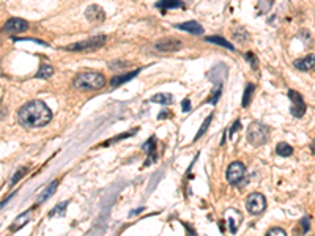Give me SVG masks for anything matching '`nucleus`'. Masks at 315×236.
Returning a JSON list of instances; mask_svg holds the SVG:
<instances>
[{
  "label": "nucleus",
  "mask_w": 315,
  "mask_h": 236,
  "mask_svg": "<svg viewBox=\"0 0 315 236\" xmlns=\"http://www.w3.org/2000/svg\"><path fill=\"white\" fill-rule=\"evenodd\" d=\"M220 92H222V84H216V90L213 92V94H211L213 98H210V99H208V103H211V104H214V103H216V101H218V98L220 96Z\"/></svg>",
  "instance_id": "nucleus-26"
},
{
  "label": "nucleus",
  "mask_w": 315,
  "mask_h": 236,
  "mask_svg": "<svg viewBox=\"0 0 315 236\" xmlns=\"http://www.w3.org/2000/svg\"><path fill=\"white\" fill-rule=\"evenodd\" d=\"M85 17H87L90 22H98V24H101V22L104 21L106 13H104V10L101 8L99 5H90V6L87 8V11H85Z\"/></svg>",
  "instance_id": "nucleus-10"
},
{
  "label": "nucleus",
  "mask_w": 315,
  "mask_h": 236,
  "mask_svg": "<svg viewBox=\"0 0 315 236\" xmlns=\"http://www.w3.org/2000/svg\"><path fill=\"white\" fill-rule=\"evenodd\" d=\"M139 71H141V69H136V71L128 73V74H125V76H117V78H113V79L110 80V87H112V88H115V87H118V85L125 84V82H128L129 79L134 78V76H137Z\"/></svg>",
  "instance_id": "nucleus-17"
},
{
  "label": "nucleus",
  "mask_w": 315,
  "mask_h": 236,
  "mask_svg": "<svg viewBox=\"0 0 315 236\" xmlns=\"http://www.w3.org/2000/svg\"><path fill=\"white\" fill-rule=\"evenodd\" d=\"M288 98L290 101H292V109H290V112H292V115L293 117H302L306 113V103L302 101L301 98V94L299 93H296L295 90H290L288 92Z\"/></svg>",
  "instance_id": "nucleus-7"
},
{
  "label": "nucleus",
  "mask_w": 315,
  "mask_h": 236,
  "mask_svg": "<svg viewBox=\"0 0 315 236\" xmlns=\"http://www.w3.org/2000/svg\"><path fill=\"white\" fill-rule=\"evenodd\" d=\"M30 218H32V209L22 213L21 216H17V218L15 219V222H13V225H11L10 230L11 232H17L19 228H22L24 225H27V222H30Z\"/></svg>",
  "instance_id": "nucleus-15"
},
{
  "label": "nucleus",
  "mask_w": 315,
  "mask_h": 236,
  "mask_svg": "<svg viewBox=\"0 0 315 236\" xmlns=\"http://www.w3.org/2000/svg\"><path fill=\"white\" fill-rule=\"evenodd\" d=\"M27 170H29L27 167H22L21 170H17V173H16L15 176H13V180H11V184H16V183H17V180H21V178H22V176H24L25 173H27Z\"/></svg>",
  "instance_id": "nucleus-27"
},
{
  "label": "nucleus",
  "mask_w": 315,
  "mask_h": 236,
  "mask_svg": "<svg viewBox=\"0 0 315 236\" xmlns=\"http://www.w3.org/2000/svg\"><path fill=\"white\" fill-rule=\"evenodd\" d=\"M252 93H254V85L248 84V87H246V90H244V96H243V107L249 106L251 98H252Z\"/></svg>",
  "instance_id": "nucleus-23"
},
{
  "label": "nucleus",
  "mask_w": 315,
  "mask_h": 236,
  "mask_svg": "<svg viewBox=\"0 0 315 236\" xmlns=\"http://www.w3.org/2000/svg\"><path fill=\"white\" fill-rule=\"evenodd\" d=\"M269 137V127L267 125L260 123V121H254L248 127V140L251 145L254 146H262L267 143Z\"/></svg>",
  "instance_id": "nucleus-3"
},
{
  "label": "nucleus",
  "mask_w": 315,
  "mask_h": 236,
  "mask_svg": "<svg viewBox=\"0 0 315 236\" xmlns=\"http://www.w3.org/2000/svg\"><path fill=\"white\" fill-rule=\"evenodd\" d=\"M301 224H302V232L306 233V232L309 230V219H307V218H304V219L301 220Z\"/></svg>",
  "instance_id": "nucleus-30"
},
{
  "label": "nucleus",
  "mask_w": 315,
  "mask_h": 236,
  "mask_svg": "<svg viewBox=\"0 0 315 236\" xmlns=\"http://www.w3.org/2000/svg\"><path fill=\"white\" fill-rule=\"evenodd\" d=\"M156 8H159L162 13L167 10H175V8L185 10V2H181V0H159V2L156 3Z\"/></svg>",
  "instance_id": "nucleus-12"
},
{
  "label": "nucleus",
  "mask_w": 315,
  "mask_h": 236,
  "mask_svg": "<svg viewBox=\"0 0 315 236\" xmlns=\"http://www.w3.org/2000/svg\"><path fill=\"white\" fill-rule=\"evenodd\" d=\"M295 66L299 69V71H312L314 66H315V60H314V55H307V57H302V59L296 60L295 62Z\"/></svg>",
  "instance_id": "nucleus-13"
},
{
  "label": "nucleus",
  "mask_w": 315,
  "mask_h": 236,
  "mask_svg": "<svg viewBox=\"0 0 315 236\" xmlns=\"http://www.w3.org/2000/svg\"><path fill=\"white\" fill-rule=\"evenodd\" d=\"M206 41H210V43H216V44H219V46H224L225 49H229V50H235V47H233L229 41H225L224 38H219V36H210V38H206Z\"/></svg>",
  "instance_id": "nucleus-21"
},
{
  "label": "nucleus",
  "mask_w": 315,
  "mask_h": 236,
  "mask_svg": "<svg viewBox=\"0 0 315 236\" xmlns=\"http://www.w3.org/2000/svg\"><path fill=\"white\" fill-rule=\"evenodd\" d=\"M74 88L82 92H88V90H99L106 85V78L99 73H93V71H87V73H80L74 78L73 80Z\"/></svg>",
  "instance_id": "nucleus-2"
},
{
  "label": "nucleus",
  "mask_w": 315,
  "mask_h": 236,
  "mask_svg": "<svg viewBox=\"0 0 315 236\" xmlns=\"http://www.w3.org/2000/svg\"><path fill=\"white\" fill-rule=\"evenodd\" d=\"M176 29L189 31V33H192V35H202V33H204V27H202V25L197 24L195 21H189V22H185V24H178V25H176Z\"/></svg>",
  "instance_id": "nucleus-14"
},
{
  "label": "nucleus",
  "mask_w": 315,
  "mask_h": 236,
  "mask_svg": "<svg viewBox=\"0 0 315 236\" xmlns=\"http://www.w3.org/2000/svg\"><path fill=\"white\" fill-rule=\"evenodd\" d=\"M151 101H153V103H158V104H172L173 98L170 93H158L151 98Z\"/></svg>",
  "instance_id": "nucleus-19"
},
{
  "label": "nucleus",
  "mask_w": 315,
  "mask_h": 236,
  "mask_svg": "<svg viewBox=\"0 0 315 236\" xmlns=\"http://www.w3.org/2000/svg\"><path fill=\"white\" fill-rule=\"evenodd\" d=\"M183 43L180 40H173V38H166V40H161L155 44L156 50H161V52H172V50H178L181 49Z\"/></svg>",
  "instance_id": "nucleus-9"
},
{
  "label": "nucleus",
  "mask_w": 315,
  "mask_h": 236,
  "mask_svg": "<svg viewBox=\"0 0 315 236\" xmlns=\"http://www.w3.org/2000/svg\"><path fill=\"white\" fill-rule=\"evenodd\" d=\"M225 220L229 222V225H230V233H235L238 230V225H239V222H241V214L238 213V209H229V211L225 213Z\"/></svg>",
  "instance_id": "nucleus-11"
},
{
  "label": "nucleus",
  "mask_w": 315,
  "mask_h": 236,
  "mask_svg": "<svg viewBox=\"0 0 315 236\" xmlns=\"http://www.w3.org/2000/svg\"><path fill=\"white\" fill-rule=\"evenodd\" d=\"M211 120H213V113H211V115H210V117H208V118H206V120L204 121V125H202V127H200V129H199L197 136H195V139H194V140H199V139H200L202 136H204V134H205V131L208 129V126H210V123H211Z\"/></svg>",
  "instance_id": "nucleus-25"
},
{
  "label": "nucleus",
  "mask_w": 315,
  "mask_h": 236,
  "mask_svg": "<svg viewBox=\"0 0 315 236\" xmlns=\"http://www.w3.org/2000/svg\"><path fill=\"white\" fill-rule=\"evenodd\" d=\"M238 127H239V121H236L235 126H232V129H230V136H232V137H233V132H235Z\"/></svg>",
  "instance_id": "nucleus-31"
},
{
  "label": "nucleus",
  "mask_w": 315,
  "mask_h": 236,
  "mask_svg": "<svg viewBox=\"0 0 315 236\" xmlns=\"http://www.w3.org/2000/svg\"><path fill=\"white\" fill-rule=\"evenodd\" d=\"M246 208H248V211L251 214H260L263 213V209L267 208V200H265V197L258 192H254L248 197V200H246Z\"/></svg>",
  "instance_id": "nucleus-5"
},
{
  "label": "nucleus",
  "mask_w": 315,
  "mask_h": 236,
  "mask_svg": "<svg viewBox=\"0 0 315 236\" xmlns=\"http://www.w3.org/2000/svg\"><path fill=\"white\" fill-rule=\"evenodd\" d=\"M267 235L268 236H271V235H273V236H285V232H284L282 228H271Z\"/></svg>",
  "instance_id": "nucleus-28"
},
{
  "label": "nucleus",
  "mask_w": 315,
  "mask_h": 236,
  "mask_svg": "<svg viewBox=\"0 0 315 236\" xmlns=\"http://www.w3.org/2000/svg\"><path fill=\"white\" fill-rule=\"evenodd\" d=\"M25 30H29V22L24 21V19H17V17L10 19V21H6V24L3 25V31L10 35L22 33Z\"/></svg>",
  "instance_id": "nucleus-8"
},
{
  "label": "nucleus",
  "mask_w": 315,
  "mask_h": 236,
  "mask_svg": "<svg viewBox=\"0 0 315 236\" xmlns=\"http://www.w3.org/2000/svg\"><path fill=\"white\" fill-rule=\"evenodd\" d=\"M227 180L232 184H238L239 181L243 180L244 175H246V167L243 162L239 161H235L229 165V169H227Z\"/></svg>",
  "instance_id": "nucleus-6"
},
{
  "label": "nucleus",
  "mask_w": 315,
  "mask_h": 236,
  "mask_svg": "<svg viewBox=\"0 0 315 236\" xmlns=\"http://www.w3.org/2000/svg\"><path fill=\"white\" fill-rule=\"evenodd\" d=\"M3 205H5V202H2V203H0V208H2Z\"/></svg>",
  "instance_id": "nucleus-32"
},
{
  "label": "nucleus",
  "mask_w": 315,
  "mask_h": 236,
  "mask_svg": "<svg viewBox=\"0 0 315 236\" xmlns=\"http://www.w3.org/2000/svg\"><path fill=\"white\" fill-rule=\"evenodd\" d=\"M57 184H59V181H52L49 184V186L43 190V192L40 194V197H38V203H43V202H46L49 197H52L54 192H55V189H57Z\"/></svg>",
  "instance_id": "nucleus-18"
},
{
  "label": "nucleus",
  "mask_w": 315,
  "mask_h": 236,
  "mask_svg": "<svg viewBox=\"0 0 315 236\" xmlns=\"http://www.w3.org/2000/svg\"><path fill=\"white\" fill-rule=\"evenodd\" d=\"M106 43V36H94L90 38V40H85V41H80V43H74V44H69L65 49L66 50H71V52H79V50H94L101 46H104Z\"/></svg>",
  "instance_id": "nucleus-4"
},
{
  "label": "nucleus",
  "mask_w": 315,
  "mask_h": 236,
  "mask_svg": "<svg viewBox=\"0 0 315 236\" xmlns=\"http://www.w3.org/2000/svg\"><path fill=\"white\" fill-rule=\"evenodd\" d=\"M52 118V112L43 101H30L19 109L17 120L25 127H41Z\"/></svg>",
  "instance_id": "nucleus-1"
},
{
  "label": "nucleus",
  "mask_w": 315,
  "mask_h": 236,
  "mask_svg": "<svg viewBox=\"0 0 315 236\" xmlns=\"http://www.w3.org/2000/svg\"><path fill=\"white\" fill-rule=\"evenodd\" d=\"M181 107H183V110H185V112H189V110H191V104H189V99H185V101H183V103H181Z\"/></svg>",
  "instance_id": "nucleus-29"
},
{
  "label": "nucleus",
  "mask_w": 315,
  "mask_h": 236,
  "mask_svg": "<svg viewBox=\"0 0 315 236\" xmlns=\"http://www.w3.org/2000/svg\"><path fill=\"white\" fill-rule=\"evenodd\" d=\"M276 153L279 156H284V157H287V156H292L293 155V148L292 146H290L288 143H279L276 146Z\"/></svg>",
  "instance_id": "nucleus-20"
},
{
  "label": "nucleus",
  "mask_w": 315,
  "mask_h": 236,
  "mask_svg": "<svg viewBox=\"0 0 315 236\" xmlns=\"http://www.w3.org/2000/svg\"><path fill=\"white\" fill-rule=\"evenodd\" d=\"M52 74H54V68H52V66H50V65H43V66L40 68V71H38L36 78H40V79H47V78H50Z\"/></svg>",
  "instance_id": "nucleus-22"
},
{
  "label": "nucleus",
  "mask_w": 315,
  "mask_h": 236,
  "mask_svg": "<svg viewBox=\"0 0 315 236\" xmlns=\"http://www.w3.org/2000/svg\"><path fill=\"white\" fill-rule=\"evenodd\" d=\"M68 206V202H62L60 205H57L52 211L49 213L50 218H54V216H62V214H65V208Z\"/></svg>",
  "instance_id": "nucleus-24"
},
{
  "label": "nucleus",
  "mask_w": 315,
  "mask_h": 236,
  "mask_svg": "<svg viewBox=\"0 0 315 236\" xmlns=\"http://www.w3.org/2000/svg\"><path fill=\"white\" fill-rule=\"evenodd\" d=\"M143 150H147L148 151V161L145 162V165H150V164H153L156 162V145H155V137H151L147 143H143Z\"/></svg>",
  "instance_id": "nucleus-16"
}]
</instances>
